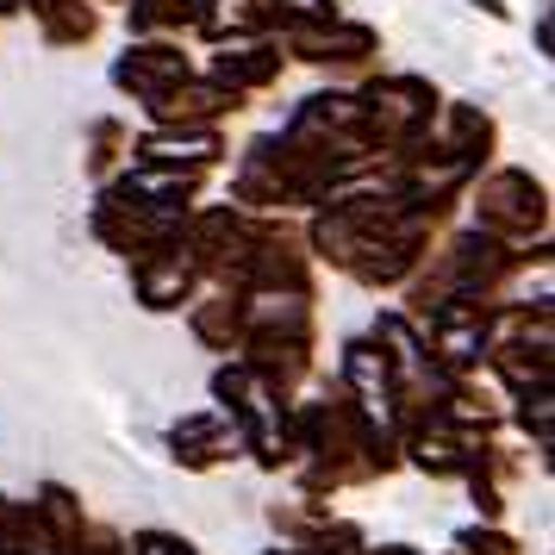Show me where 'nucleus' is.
<instances>
[{
  "instance_id": "nucleus-1",
  "label": "nucleus",
  "mask_w": 555,
  "mask_h": 555,
  "mask_svg": "<svg viewBox=\"0 0 555 555\" xmlns=\"http://www.w3.org/2000/svg\"><path fill=\"white\" fill-rule=\"evenodd\" d=\"M188 76V63H181L176 51H163V44H151V51H131L126 63H119V81L126 88H138V94H151V106L169 94V81Z\"/></svg>"
},
{
  "instance_id": "nucleus-2",
  "label": "nucleus",
  "mask_w": 555,
  "mask_h": 555,
  "mask_svg": "<svg viewBox=\"0 0 555 555\" xmlns=\"http://www.w3.org/2000/svg\"><path fill=\"white\" fill-rule=\"evenodd\" d=\"M480 219H487V225H530V219H543V201H537V188H530L525 176H500L487 188Z\"/></svg>"
},
{
  "instance_id": "nucleus-3",
  "label": "nucleus",
  "mask_w": 555,
  "mask_h": 555,
  "mask_svg": "<svg viewBox=\"0 0 555 555\" xmlns=\"http://www.w3.org/2000/svg\"><path fill=\"white\" fill-rule=\"evenodd\" d=\"M231 450V437L219 418H188V425H176V455H188L194 468H206V462H219V455Z\"/></svg>"
},
{
  "instance_id": "nucleus-4",
  "label": "nucleus",
  "mask_w": 555,
  "mask_h": 555,
  "mask_svg": "<svg viewBox=\"0 0 555 555\" xmlns=\"http://www.w3.org/2000/svg\"><path fill=\"white\" fill-rule=\"evenodd\" d=\"M138 287H144V306H176L181 294H188V262H181V256L144 262V269H138Z\"/></svg>"
},
{
  "instance_id": "nucleus-5",
  "label": "nucleus",
  "mask_w": 555,
  "mask_h": 555,
  "mask_svg": "<svg viewBox=\"0 0 555 555\" xmlns=\"http://www.w3.org/2000/svg\"><path fill=\"white\" fill-rule=\"evenodd\" d=\"M219 76H225V81H269V76H275V56L225 51V56H219Z\"/></svg>"
},
{
  "instance_id": "nucleus-6",
  "label": "nucleus",
  "mask_w": 555,
  "mask_h": 555,
  "mask_svg": "<svg viewBox=\"0 0 555 555\" xmlns=\"http://www.w3.org/2000/svg\"><path fill=\"white\" fill-rule=\"evenodd\" d=\"M518 418H525V425H537V443L550 450V387H537V393H525V405H518Z\"/></svg>"
},
{
  "instance_id": "nucleus-7",
  "label": "nucleus",
  "mask_w": 555,
  "mask_h": 555,
  "mask_svg": "<svg viewBox=\"0 0 555 555\" xmlns=\"http://www.w3.org/2000/svg\"><path fill=\"white\" fill-rule=\"evenodd\" d=\"M462 550L468 555H518V543L500 537V530H462Z\"/></svg>"
},
{
  "instance_id": "nucleus-8",
  "label": "nucleus",
  "mask_w": 555,
  "mask_h": 555,
  "mask_svg": "<svg viewBox=\"0 0 555 555\" xmlns=\"http://www.w3.org/2000/svg\"><path fill=\"white\" fill-rule=\"evenodd\" d=\"M131 555H194L181 537H163V530H144L138 543H131Z\"/></svg>"
},
{
  "instance_id": "nucleus-9",
  "label": "nucleus",
  "mask_w": 555,
  "mask_h": 555,
  "mask_svg": "<svg viewBox=\"0 0 555 555\" xmlns=\"http://www.w3.org/2000/svg\"><path fill=\"white\" fill-rule=\"evenodd\" d=\"M380 555H412V550H380Z\"/></svg>"
}]
</instances>
